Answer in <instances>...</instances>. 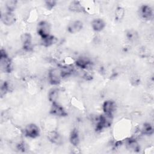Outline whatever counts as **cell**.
I'll list each match as a JSON object with an SVG mask.
<instances>
[{
    "label": "cell",
    "mask_w": 154,
    "mask_h": 154,
    "mask_svg": "<svg viewBox=\"0 0 154 154\" xmlns=\"http://www.w3.org/2000/svg\"><path fill=\"white\" fill-rule=\"evenodd\" d=\"M0 67L4 73H11L13 70L12 63L5 51L3 49L0 51Z\"/></svg>",
    "instance_id": "obj_1"
},
{
    "label": "cell",
    "mask_w": 154,
    "mask_h": 154,
    "mask_svg": "<svg viewBox=\"0 0 154 154\" xmlns=\"http://www.w3.org/2000/svg\"><path fill=\"white\" fill-rule=\"evenodd\" d=\"M112 116L103 114L97 118L95 129L96 131H101L105 128L109 127L112 122Z\"/></svg>",
    "instance_id": "obj_2"
},
{
    "label": "cell",
    "mask_w": 154,
    "mask_h": 154,
    "mask_svg": "<svg viewBox=\"0 0 154 154\" xmlns=\"http://www.w3.org/2000/svg\"><path fill=\"white\" fill-rule=\"evenodd\" d=\"M63 79L62 74L60 67L51 69L48 72V81L52 85L59 84Z\"/></svg>",
    "instance_id": "obj_3"
},
{
    "label": "cell",
    "mask_w": 154,
    "mask_h": 154,
    "mask_svg": "<svg viewBox=\"0 0 154 154\" xmlns=\"http://www.w3.org/2000/svg\"><path fill=\"white\" fill-rule=\"evenodd\" d=\"M51 25L50 23L45 20L40 21L37 27V31L38 34L40 36L41 38H43L49 35H51Z\"/></svg>",
    "instance_id": "obj_4"
},
{
    "label": "cell",
    "mask_w": 154,
    "mask_h": 154,
    "mask_svg": "<svg viewBox=\"0 0 154 154\" xmlns=\"http://www.w3.org/2000/svg\"><path fill=\"white\" fill-rule=\"evenodd\" d=\"M40 132L38 126L34 123L27 125L24 129L25 135L29 138H36L40 135Z\"/></svg>",
    "instance_id": "obj_5"
},
{
    "label": "cell",
    "mask_w": 154,
    "mask_h": 154,
    "mask_svg": "<svg viewBox=\"0 0 154 154\" xmlns=\"http://www.w3.org/2000/svg\"><path fill=\"white\" fill-rule=\"evenodd\" d=\"M49 112L51 115L60 117H63L67 116V113L64 108L63 106L57 103V102L52 103Z\"/></svg>",
    "instance_id": "obj_6"
},
{
    "label": "cell",
    "mask_w": 154,
    "mask_h": 154,
    "mask_svg": "<svg viewBox=\"0 0 154 154\" xmlns=\"http://www.w3.org/2000/svg\"><path fill=\"white\" fill-rule=\"evenodd\" d=\"M139 14L141 18L146 20H150L153 17V11L149 5H143L140 7Z\"/></svg>",
    "instance_id": "obj_7"
},
{
    "label": "cell",
    "mask_w": 154,
    "mask_h": 154,
    "mask_svg": "<svg viewBox=\"0 0 154 154\" xmlns=\"http://www.w3.org/2000/svg\"><path fill=\"white\" fill-rule=\"evenodd\" d=\"M21 42L23 49L27 52H30L32 50V37L29 33H23L21 35Z\"/></svg>",
    "instance_id": "obj_8"
},
{
    "label": "cell",
    "mask_w": 154,
    "mask_h": 154,
    "mask_svg": "<svg viewBox=\"0 0 154 154\" xmlns=\"http://www.w3.org/2000/svg\"><path fill=\"white\" fill-rule=\"evenodd\" d=\"M1 19L2 22L7 26L12 25L16 20V16L13 12L7 11L1 14Z\"/></svg>",
    "instance_id": "obj_9"
},
{
    "label": "cell",
    "mask_w": 154,
    "mask_h": 154,
    "mask_svg": "<svg viewBox=\"0 0 154 154\" xmlns=\"http://www.w3.org/2000/svg\"><path fill=\"white\" fill-rule=\"evenodd\" d=\"M116 104L114 101L112 100H105L102 105V110L103 113L108 115H113V113L116 111Z\"/></svg>",
    "instance_id": "obj_10"
},
{
    "label": "cell",
    "mask_w": 154,
    "mask_h": 154,
    "mask_svg": "<svg viewBox=\"0 0 154 154\" xmlns=\"http://www.w3.org/2000/svg\"><path fill=\"white\" fill-rule=\"evenodd\" d=\"M126 148L134 152H139L140 150V146L137 141V140L132 137L126 140Z\"/></svg>",
    "instance_id": "obj_11"
},
{
    "label": "cell",
    "mask_w": 154,
    "mask_h": 154,
    "mask_svg": "<svg viewBox=\"0 0 154 154\" xmlns=\"http://www.w3.org/2000/svg\"><path fill=\"white\" fill-rule=\"evenodd\" d=\"M83 27V23L79 20L72 21L67 25V31L71 34H75L80 31Z\"/></svg>",
    "instance_id": "obj_12"
},
{
    "label": "cell",
    "mask_w": 154,
    "mask_h": 154,
    "mask_svg": "<svg viewBox=\"0 0 154 154\" xmlns=\"http://www.w3.org/2000/svg\"><path fill=\"white\" fill-rule=\"evenodd\" d=\"M48 140L53 144L60 145L63 143V138L61 135L56 131H52L48 134Z\"/></svg>",
    "instance_id": "obj_13"
},
{
    "label": "cell",
    "mask_w": 154,
    "mask_h": 154,
    "mask_svg": "<svg viewBox=\"0 0 154 154\" xmlns=\"http://www.w3.org/2000/svg\"><path fill=\"white\" fill-rule=\"evenodd\" d=\"M75 64L78 68L82 70H85L88 69L91 66V62L87 57H79L75 61Z\"/></svg>",
    "instance_id": "obj_14"
},
{
    "label": "cell",
    "mask_w": 154,
    "mask_h": 154,
    "mask_svg": "<svg viewBox=\"0 0 154 154\" xmlns=\"http://www.w3.org/2000/svg\"><path fill=\"white\" fill-rule=\"evenodd\" d=\"M92 29L96 32H100L102 31L105 27V22L104 20L100 18H96L92 20L91 23Z\"/></svg>",
    "instance_id": "obj_15"
},
{
    "label": "cell",
    "mask_w": 154,
    "mask_h": 154,
    "mask_svg": "<svg viewBox=\"0 0 154 154\" xmlns=\"http://www.w3.org/2000/svg\"><path fill=\"white\" fill-rule=\"evenodd\" d=\"M69 9L73 12L75 13H84L85 12V8L82 5L80 1H72L69 6Z\"/></svg>",
    "instance_id": "obj_16"
},
{
    "label": "cell",
    "mask_w": 154,
    "mask_h": 154,
    "mask_svg": "<svg viewBox=\"0 0 154 154\" xmlns=\"http://www.w3.org/2000/svg\"><path fill=\"white\" fill-rule=\"evenodd\" d=\"M69 140L70 143L74 146H77L80 142V138H79V135L78 131L76 129H73L70 134V137H69Z\"/></svg>",
    "instance_id": "obj_17"
},
{
    "label": "cell",
    "mask_w": 154,
    "mask_h": 154,
    "mask_svg": "<svg viewBox=\"0 0 154 154\" xmlns=\"http://www.w3.org/2000/svg\"><path fill=\"white\" fill-rule=\"evenodd\" d=\"M57 41V38L51 34L43 38H42V45L45 47H49L55 43Z\"/></svg>",
    "instance_id": "obj_18"
},
{
    "label": "cell",
    "mask_w": 154,
    "mask_h": 154,
    "mask_svg": "<svg viewBox=\"0 0 154 154\" xmlns=\"http://www.w3.org/2000/svg\"><path fill=\"white\" fill-rule=\"evenodd\" d=\"M60 90L57 88H53L51 89L48 93V99L51 102H56L59 96Z\"/></svg>",
    "instance_id": "obj_19"
},
{
    "label": "cell",
    "mask_w": 154,
    "mask_h": 154,
    "mask_svg": "<svg viewBox=\"0 0 154 154\" xmlns=\"http://www.w3.org/2000/svg\"><path fill=\"white\" fill-rule=\"evenodd\" d=\"M141 132L143 135L147 136L151 135L153 134V126L149 123H145L141 129Z\"/></svg>",
    "instance_id": "obj_20"
},
{
    "label": "cell",
    "mask_w": 154,
    "mask_h": 154,
    "mask_svg": "<svg viewBox=\"0 0 154 154\" xmlns=\"http://www.w3.org/2000/svg\"><path fill=\"white\" fill-rule=\"evenodd\" d=\"M125 11L123 7L118 6L116 7L114 12V18L116 21H121L125 16Z\"/></svg>",
    "instance_id": "obj_21"
},
{
    "label": "cell",
    "mask_w": 154,
    "mask_h": 154,
    "mask_svg": "<svg viewBox=\"0 0 154 154\" xmlns=\"http://www.w3.org/2000/svg\"><path fill=\"white\" fill-rule=\"evenodd\" d=\"M60 69L63 78L67 77L70 76L73 72V68L70 66H60Z\"/></svg>",
    "instance_id": "obj_22"
},
{
    "label": "cell",
    "mask_w": 154,
    "mask_h": 154,
    "mask_svg": "<svg viewBox=\"0 0 154 154\" xmlns=\"http://www.w3.org/2000/svg\"><path fill=\"white\" fill-rule=\"evenodd\" d=\"M126 37L129 42H135L138 39V34L136 31L134 29H131L127 31Z\"/></svg>",
    "instance_id": "obj_23"
},
{
    "label": "cell",
    "mask_w": 154,
    "mask_h": 154,
    "mask_svg": "<svg viewBox=\"0 0 154 154\" xmlns=\"http://www.w3.org/2000/svg\"><path fill=\"white\" fill-rule=\"evenodd\" d=\"M17 1L16 0H8L5 1V7L7 11L13 12L17 7Z\"/></svg>",
    "instance_id": "obj_24"
},
{
    "label": "cell",
    "mask_w": 154,
    "mask_h": 154,
    "mask_svg": "<svg viewBox=\"0 0 154 154\" xmlns=\"http://www.w3.org/2000/svg\"><path fill=\"white\" fill-rule=\"evenodd\" d=\"M9 90V85L7 81H4L2 84L1 85L0 88V93H1V96L3 97L4 95H5Z\"/></svg>",
    "instance_id": "obj_25"
},
{
    "label": "cell",
    "mask_w": 154,
    "mask_h": 154,
    "mask_svg": "<svg viewBox=\"0 0 154 154\" xmlns=\"http://www.w3.org/2000/svg\"><path fill=\"white\" fill-rule=\"evenodd\" d=\"M57 4V2L55 1H45V5L46 8L49 10H51Z\"/></svg>",
    "instance_id": "obj_26"
},
{
    "label": "cell",
    "mask_w": 154,
    "mask_h": 154,
    "mask_svg": "<svg viewBox=\"0 0 154 154\" xmlns=\"http://www.w3.org/2000/svg\"><path fill=\"white\" fill-rule=\"evenodd\" d=\"M17 149H18L19 150H21V151L24 152V151H25V150L26 149L25 144L23 142L20 143L19 144H17Z\"/></svg>",
    "instance_id": "obj_27"
}]
</instances>
